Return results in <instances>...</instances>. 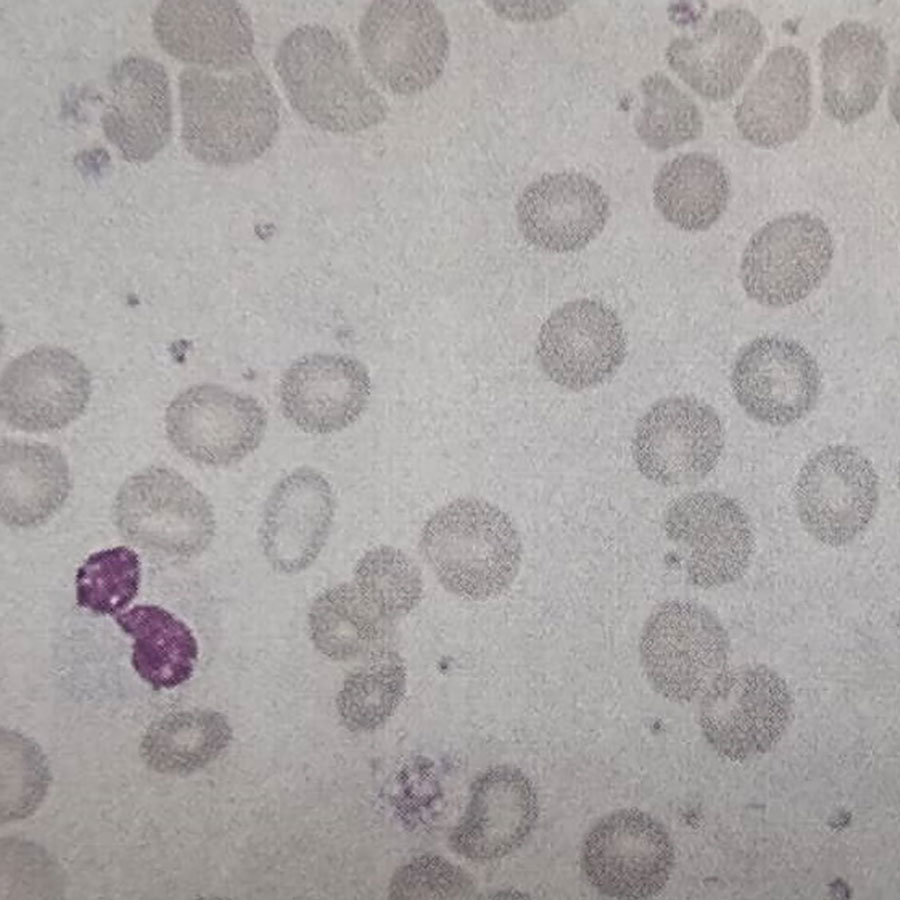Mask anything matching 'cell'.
<instances>
[{
	"label": "cell",
	"instance_id": "1",
	"mask_svg": "<svg viewBox=\"0 0 900 900\" xmlns=\"http://www.w3.org/2000/svg\"><path fill=\"white\" fill-rule=\"evenodd\" d=\"M181 140L196 160L244 165L272 146L280 125L278 95L253 58L227 71L188 67L179 75Z\"/></svg>",
	"mask_w": 900,
	"mask_h": 900
},
{
	"label": "cell",
	"instance_id": "2",
	"mask_svg": "<svg viewBox=\"0 0 900 900\" xmlns=\"http://www.w3.org/2000/svg\"><path fill=\"white\" fill-rule=\"evenodd\" d=\"M274 67L293 109L320 130L354 134L388 114L348 43L326 26L293 29L279 44Z\"/></svg>",
	"mask_w": 900,
	"mask_h": 900
},
{
	"label": "cell",
	"instance_id": "3",
	"mask_svg": "<svg viewBox=\"0 0 900 900\" xmlns=\"http://www.w3.org/2000/svg\"><path fill=\"white\" fill-rule=\"evenodd\" d=\"M420 548L440 584L471 601L504 593L522 559L521 539L511 518L477 498L457 499L436 511L422 528Z\"/></svg>",
	"mask_w": 900,
	"mask_h": 900
},
{
	"label": "cell",
	"instance_id": "4",
	"mask_svg": "<svg viewBox=\"0 0 900 900\" xmlns=\"http://www.w3.org/2000/svg\"><path fill=\"white\" fill-rule=\"evenodd\" d=\"M729 638L704 605L674 599L657 605L639 637V658L650 686L663 698L684 703L701 696L726 670Z\"/></svg>",
	"mask_w": 900,
	"mask_h": 900
},
{
	"label": "cell",
	"instance_id": "5",
	"mask_svg": "<svg viewBox=\"0 0 900 900\" xmlns=\"http://www.w3.org/2000/svg\"><path fill=\"white\" fill-rule=\"evenodd\" d=\"M358 44L366 70L397 95L430 88L450 51L445 18L430 1H374L360 20Z\"/></svg>",
	"mask_w": 900,
	"mask_h": 900
},
{
	"label": "cell",
	"instance_id": "6",
	"mask_svg": "<svg viewBox=\"0 0 900 900\" xmlns=\"http://www.w3.org/2000/svg\"><path fill=\"white\" fill-rule=\"evenodd\" d=\"M791 712L789 688L777 672L743 665L726 669L701 695L699 724L718 754L742 762L777 744Z\"/></svg>",
	"mask_w": 900,
	"mask_h": 900
},
{
	"label": "cell",
	"instance_id": "7",
	"mask_svg": "<svg viewBox=\"0 0 900 900\" xmlns=\"http://www.w3.org/2000/svg\"><path fill=\"white\" fill-rule=\"evenodd\" d=\"M114 517L128 541L169 556L202 552L215 529L204 494L165 467H149L129 477L116 496Z\"/></svg>",
	"mask_w": 900,
	"mask_h": 900
},
{
	"label": "cell",
	"instance_id": "8",
	"mask_svg": "<svg viewBox=\"0 0 900 900\" xmlns=\"http://www.w3.org/2000/svg\"><path fill=\"white\" fill-rule=\"evenodd\" d=\"M675 862L672 840L653 816L624 808L600 819L586 834L580 867L598 893L616 899H649L665 889Z\"/></svg>",
	"mask_w": 900,
	"mask_h": 900
},
{
	"label": "cell",
	"instance_id": "9",
	"mask_svg": "<svg viewBox=\"0 0 900 900\" xmlns=\"http://www.w3.org/2000/svg\"><path fill=\"white\" fill-rule=\"evenodd\" d=\"M827 225L810 213L775 218L749 239L740 263L747 296L766 307H786L805 299L827 275L833 258Z\"/></svg>",
	"mask_w": 900,
	"mask_h": 900
},
{
	"label": "cell",
	"instance_id": "10",
	"mask_svg": "<svg viewBox=\"0 0 900 900\" xmlns=\"http://www.w3.org/2000/svg\"><path fill=\"white\" fill-rule=\"evenodd\" d=\"M879 500L877 473L856 448L832 445L803 465L795 503L804 529L831 547L848 544L872 521Z\"/></svg>",
	"mask_w": 900,
	"mask_h": 900
},
{
	"label": "cell",
	"instance_id": "11",
	"mask_svg": "<svg viewBox=\"0 0 900 900\" xmlns=\"http://www.w3.org/2000/svg\"><path fill=\"white\" fill-rule=\"evenodd\" d=\"M723 447L722 423L712 407L690 397H671L655 403L639 420L632 450L639 472L669 487L705 478Z\"/></svg>",
	"mask_w": 900,
	"mask_h": 900
},
{
	"label": "cell",
	"instance_id": "12",
	"mask_svg": "<svg viewBox=\"0 0 900 900\" xmlns=\"http://www.w3.org/2000/svg\"><path fill=\"white\" fill-rule=\"evenodd\" d=\"M165 427L169 441L184 457L207 466H228L259 446L267 414L252 396L203 383L171 401Z\"/></svg>",
	"mask_w": 900,
	"mask_h": 900
},
{
	"label": "cell",
	"instance_id": "13",
	"mask_svg": "<svg viewBox=\"0 0 900 900\" xmlns=\"http://www.w3.org/2000/svg\"><path fill=\"white\" fill-rule=\"evenodd\" d=\"M663 524L669 540L686 553L693 585L720 588L746 573L754 535L745 511L730 497L710 491L680 496L669 505Z\"/></svg>",
	"mask_w": 900,
	"mask_h": 900
},
{
	"label": "cell",
	"instance_id": "14",
	"mask_svg": "<svg viewBox=\"0 0 900 900\" xmlns=\"http://www.w3.org/2000/svg\"><path fill=\"white\" fill-rule=\"evenodd\" d=\"M536 354L544 373L557 385L578 391L611 376L626 354V337L616 312L583 298L556 309L542 325Z\"/></svg>",
	"mask_w": 900,
	"mask_h": 900
},
{
	"label": "cell",
	"instance_id": "15",
	"mask_svg": "<svg viewBox=\"0 0 900 900\" xmlns=\"http://www.w3.org/2000/svg\"><path fill=\"white\" fill-rule=\"evenodd\" d=\"M90 394V374L80 359L60 347L39 346L5 368L1 417L19 431L59 430L83 413Z\"/></svg>",
	"mask_w": 900,
	"mask_h": 900
},
{
	"label": "cell",
	"instance_id": "16",
	"mask_svg": "<svg viewBox=\"0 0 900 900\" xmlns=\"http://www.w3.org/2000/svg\"><path fill=\"white\" fill-rule=\"evenodd\" d=\"M731 386L735 398L755 420L771 426L799 421L814 407L821 374L812 354L800 343L760 336L737 357Z\"/></svg>",
	"mask_w": 900,
	"mask_h": 900
},
{
	"label": "cell",
	"instance_id": "17",
	"mask_svg": "<svg viewBox=\"0 0 900 900\" xmlns=\"http://www.w3.org/2000/svg\"><path fill=\"white\" fill-rule=\"evenodd\" d=\"M765 41L763 25L752 12L727 7L716 11L697 32L674 39L666 59L696 93L721 101L743 84Z\"/></svg>",
	"mask_w": 900,
	"mask_h": 900
},
{
	"label": "cell",
	"instance_id": "18",
	"mask_svg": "<svg viewBox=\"0 0 900 900\" xmlns=\"http://www.w3.org/2000/svg\"><path fill=\"white\" fill-rule=\"evenodd\" d=\"M101 125L126 161L145 163L159 154L172 132L171 91L163 65L141 55L117 62L109 74Z\"/></svg>",
	"mask_w": 900,
	"mask_h": 900
},
{
	"label": "cell",
	"instance_id": "19",
	"mask_svg": "<svg viewBox=\"0 0 900 900\" xmlns=\"http://www.w3.org/2000/svg\"><path fill=\"white\" fill-rule=\"evenodd\" d=\"M371 394L367 368L341 354L304 356L284 372L279 398L284 416L301 431L324 435L353 424Z\"/></svg>",
	"mask_w": 900,
	"mask_h": 900
},
{
	"label": "cell",
	"instance_id": "20",
	"mask_svg": "<svg viewBox=\"0 0 900 900\" xmlns=\"http://www.w3.org/2000/svg\"><path fill=\"white\" fill-rule=\"evenodd\" d=\"M538 811L537 793L526 774L512 766L492 767L472 784L465 812L451 834V845L470 860L502 858L531 833Z\"/></svg>",
	"mask_w": 900,
	"mask_h": 900
},
{
	"label": "cell",
	"instance_id": "21",
	"mask_svg": "<svg viewBox=\"0 0 900 900\" xmlns=\"http://www.w3.org/2000/svg\"><path fill=\"white\" fill-rule=\"evenodd\" d=\"M152 26L167 54L197 68L227 71L254 58L251 19L236 1H162Z\"/></svg>",
	"mask_w": 900,
	"mask_h": 900
},
{
	"label": "cell",
	"instance_id": "22",
	"mask_svg": "<svg viewBox=\"0 0 900 900\" xmlns=\"http://www.w3.org/2000/svg\"><path fill=\"white\" fill-rule=\"evenodd\" d=\"M516 214L527 242L565 253L584 248L603 230L609 199L595 180L583 174H545L523 190Z\"/></svg>",
	"mask_w": 900,
	"mask_h": 900
},
{
	"label": "cell",
	"instance_id": "23",
	"mask_svg": "<svg viewBox=\"0 0 900 900\" xmlns=\"http://www.w3.org/2000/svg\"><path fill=\"white\" fill-rule=\"evenodd\" d=\"M334 511L332 488L319 471L301 467L281 479L267 499L261 527L270 563L288 573L308 567L327 540Z\"/></svg>",
	"mask_w": 900,
	"mask_h": 900
},
{
	"label": "cell",
	"instance_id": "24",
	"mask_svg": "<svg viewBox=\"0 0 900 900\" xmlns=\"http://www.w3.org/2000/svg\"><path fill=\"white\" fill-rule=\"evenodd\" d=\"M808 55L792 45L774 49L745 91L734 120L740 135L761 148H775L798 138L811 114Z\"/></svg>",
	"mask_w": 900,
	"mask_h": 900
},
{
	"label": "cell",
	"instance_id": "25",
	"mask_svg": "<svg viewBox=\"0 0 900 900\" xmlns=\"http://www.w3.org/2000/svg\"><path fill=\"white\" fill-rule=\"evenodd\" d=\"M822 100L828 115L849 124L877 104L889 71L888 48L880 32L860 21H843L820 45Z\"/></svg>",
	"mask_w": 900,
	"mask_h": 900
},
{
	"label": "cell",
	"instance_id": "26",
	"mask_svg": "<svg viewBox=\"0 0 900 900\" xmlns=\"http://www.w3.org/2000/svg\"><path fill=\"white\" fill-rule=\"evenodd\" d=\"M71 490L62 452L51 445L3 439L1 519L12 527L37 526L51 517Z\"/></svg>",
	"mask_w": 900,
	"mask_h": 900
},
{
	"label": "cell",
	"instance_id": "27",
	"mask_svg": "<svg viewBox=\"0 0 900 900\" xmlns=\"http://www.w3.org/2000/svg\"><path fill=\"white\" fill-rule=\"evenodd\" d=\"M728 174L715 157L691 152L679 155L659 170L653 184L654 203L675 227L689 232L711 227L726 209Z\"/></svg>",
	"mask_w": 900,
	"mask_h": 900
},
{
	"label": "cell",
	"instance_id": "28",
	"mask_svg": "<svg viewBox=\"0 0 900 900\" xmlns=\"http://www.w3.org/2000/svg\"><path fill=\"white\" fill-rule=\"evenodd\" d=\"M134 640L131 663L153 689H172L194 672L197 641L190 628L164 608L137 605L116 617Z\"/></svg>",
	"mask_w": 900,
	"mask_h": 900
},
{
	"label": "cell",
	"instance_id": "29",
	"mask_svg": "<svg viewBox=\"0 0 900 900\" xmlns=\"http://www.w3.org/2000/svg\"><path fill=\"white\" fill-rule=\"evenodd\" d=\"M231 738V728L220 713L183 711L152 724L143 737L140 753L157 772L187 774L214 760Z\"/></svg>",
	"mask_w": 900,
	"mask_h": 900
},
{
	"label": "cell",
	"instance_id": "30",
	"mask_svg": "<svg viewBox=\"0 0 900 900\" xmlns=\"http://www.w3.org/2000/svg\"><path fill=\"white\" fill-rule=\"evenodd\" d=\"M384 620L350 584L323 592L309 612L312 641L321 653L335 660H349L374 651Z\"/></svg>",
	"mask_w": 900,
	"mask_h": 900
},
{
	"label": "cell",
	"instance_id": "31",
	"mask_svg": "<svg viewBox=\"0 0 900 900\" xmlns=\"http://www.w3.org/2000/svg\"><path fill=\"white\" fill-rule=\"evenodd\" d=\"M407 672L394 651L375 649L367 662L343 682L337 706L345 725L354 731L374 730L394 714L406 692Z\"/></svg>",
	"mask_w": 900,
	"mask_h": 900
},
{
	"label": "cell",
	"instance_id": "32",
	"mask_svg": "<svg viewBox=\"0 0 900 900\" xmlns=\"http://www.w3.org/2000/svg\"><path fill=\"white\" fill-rule=\"evenodd\" d=\"M643 104L635 128L642 142L664 151L696 139L703 129L697 105L667 76L656 72L641 82Z\"/></svg>",
	"mask_w": 900,
	"mask_h": 900
},
{
	"label": "cell",
	"instance_id": "33",
	"mask_svg": "<svg viewBox=\"0 0 900 900\" xmlns=\"http://www.w3.org/2000/svg\"><path fill=\"white\" fill-rule=\"evenodd\" d=\"M355 586L385 620L405 616L420 602L423 579L416 563L391 546L374 548L358 561Z\"/></svg>",
	"mask_w": 900,
	"mask_h": 900
},
{
	"label": "cell",
	"instance_id": "34",
	"mask_svg": "<svg viewBox=\"0 0 900 900\" xmlns=\"http://www.w3.org/2000/svg\"><path fill=\"white\" fill-rule=\"evenodd\" d=\"M141 581L137 553L124 546L90 555L76 574V600L99 615H113L136 597Z\"/></svg>",
	"mask_w": 900,
	"mask_h": 900
},
{
	"label": "cell",
	"instance_id": "35",
	"mask_svg": "<svg viewBox=\"0 0 900 900\" xmlns=\"http://www.w3.org/2000/svg\"><path fill=\"white\" fill-rule=\"evenodd\" d=\"M475 892L472 877L435 854L419 855L393 874L389 897L395 899H464Z\"/></svg>",
	"mask_w": 900,
	"mask_h": 900
}]
</instances>
